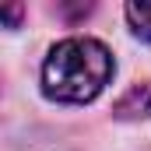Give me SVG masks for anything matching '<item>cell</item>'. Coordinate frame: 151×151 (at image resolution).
<instances>
[{
  "label": "cell",
  "mask_w": 151,
  "mask_h": 151,
  "mask_svg": "<svg viewBox=\"0 0 151 151\" xmlns=\"http://www.w3.org/2000/svg\"><path fill=\"white\" fill-rule=\"evenodd\" d=\"M21 11H25L21 4H11V7H4V11H0V18H4L7 25H18V18H21Z\"/></svg>",
  "instance_id": "cell-4"
},
{
  "label": "cell",
  "mask_w": 151,
  "mask_h": 151,
  "mask_svg": "<svg viewBox=\"0 0 151 151\" xmlns=\"http://www.w3.org/2000/svg\"><path fill=\"white\" fill-rule=\"evenodd\" d=\"M113 53L106 42L88 35H70L56 42L42 63V95L53 102H91L113 81Z\"/></svg>",
  "instance_id": "cell-1"
},
{
  "label": "cell",
  "mask_w": 151,
  "mask_h": 151,
  "mask_svg": "<svg viewBox=\"0 0 151 151\" xmlns=\"http://www.w3.org/2000/svg\"><path fill=\"white\" fill-rule=\"evenodd\" d=\"M127 21H130V32L141 42H151V0L127 4Z\"/></svg>",
  "instance_id": "cell-3"
},
{
  "label": "cell",
  "mask_w": 151,
  "mask_h": 151,
  "mask_svg": "<svg viewBox=\"0 0 151 151\" xmlns=\"http://www.w3.org/2000/svg\"><path fill=\"white\" fill-rule=\"evenodd\" d=\"M119 119H144L151 116V84H134L113 109Z\"/></svg>",
  "instance_id": "cell-2"
}]
</instances>
